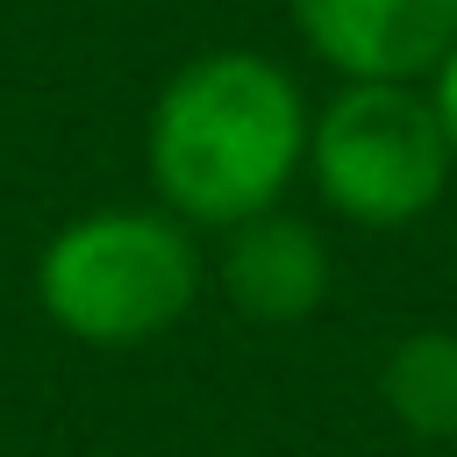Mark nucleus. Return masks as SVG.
Masks as SVG:
<instances>
[{
	"label": "nucleus",
	"mask_w": 457,
	"mask_h": 457,
	"mask_svg": "<svg viewBox=\"0 0 457 457\" xmlns=\"http://www.w3.org/2000/svg\"><path fill=\"white\" fill-rule=\"evenodd\" d=\"M314 100L264 50H200L186 57L143 114V179L150 200L193 228H228L264 214L307 171Z\"/></svg>",
	"instance_id": "obj_1"
},
{
	"label": "nucleus",
	"mask_w": 457,
	"mask_h": 457,
	"mask_svg": "<svg viewBox=\"0 0 457 457\" xmlns=\"http://www.w3.org/2000/svg\"><path fill=\"white\" fill-rule=\"evenodd\" d=\"M36 307L86 350H136L179 328L207 286L193 221L171 207H86L36 250Z\"/></svg>",
	"instance_id": "obj_2"
},
{
	"label": "nucleus",
	"mask_w": 457,
	"mask_h": 457,
	"mask_svg": "<svg viewBox=\"0 0 457 457\" xmlns=\"http://www.w3.org/2000/svg\"><path fill=\"white\" fill-rule=\"evenodd\" d=\"M300 179L350 228H414L450 200L457 150L421 79H343L314 107Z\"/></svg>",
	"instance_id": "obj_3"
},
{
	"label": "nucleus",
	"mask_w": 457,
	"mask_h": 457,
	"mask_svg": "<svg viewBox=\"0 0 457 457\" xmlns=\"http://www.w3.org/2000/svg\"><path fill=\"white\" fill-rule=\"evenodd\" d=\"M214 236H221L214 286L250 328H300V321L321 314V300L336 286V257H328V236L307 214H293L278 200V207L243 214Z\"/></svg>",
	"instance_id": "obj_4"
},
{
	"label": "nucleus",
	"mask_w": 457,
	"mask_h": 457,
	"mask_svg": "<svg viewBox=\"0 0 457 457\" xmlns=\"http://www.w3.org/2000/svg\"><path fill=\"white\" fill-rule=\"evenodd\" d=\"M286 21L336 79H428L457 43V0H286Z\"/></svg>",
	"instance_id": "obj_5"
},
{
	"label": "nucleus",
	"mask_w": 457,
	"mask_h": 457,
	"mask_svg": "<svg viewBox=\"0 0 457 457\" xmlns=\"http://www.w3.org/2000/svg\"><path fill=\"white\" fill-rule=\"evenodd\" d=\"M386 414L436 450H457V328H414L378 357Z\"/></svg>",
	"instance_id": "obj_6"
},
{
	"label": "nucleus",
	"mask_w": 457,
	"mask_h": 457,
	"mask_svg": "<svg viewBox=\"0 0 457 457\" xmlns=\"http://www.w3.org/2000/svg\"><path fill=\"white\" fill-rule=\"evenodd\" d=\"M421 86H428V100H436V114H443V136H450V150H457V43L443 50V64H436Z\"/></svg>",
	"instance_id": "obj_7"
}]
</instances>
